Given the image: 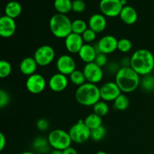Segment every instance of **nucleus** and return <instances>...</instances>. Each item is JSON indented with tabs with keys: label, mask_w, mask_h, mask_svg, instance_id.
I'll return each mask as SVG.
<instances>
[{
	"label": "nucleus",
	"mask_w": 154,
	"mask_h": 154,
	"mask_svg": "<svg viewBox=\"0 0 154 154\" xmlns=\"http://www.w3.org/2000/svg\"><path fill=\"white\" fill-rule=\"evenodd\" d=\"M12 71L11 65L6 60H2L0 62V78H5L11 75Z\"/></svg>",
	"instance_id": "nucleus-31"
},
{
	"label": "nucleus",
	"mask_w": 154,
	"mask_h": 154,
	"mask_svg": "<svg viewBox=\"0 0 154 154\" xmlns=\"http://www.w3.org/2000/svg\"><path fill=\"white\" fill-rule=\"evenodd\" d=\"M20 154H35V153H32V152H30V151H26V152H23Z\"/></svg>",
	"instance_id": "nucleus-42"
},
{
	"label": "nucleus",
	"mask_w": 154,
	"mask_h": 154,
	"mask_svg": "<svg viewBox=\"0 0 154 154\" xmlns=\"http://www.w3.org/2000/svg\"><path fill=\"white\" fill-rule=\"evenodd\" d=\"M147 154H154V153H147Z\"/></svg>",
	"instance_id": "nucleus-44"
},
{
	"label": "nucleus",
	"mask_w": 154,
	"mask_h": 154,
	"mask_svg": "<svg viewBox=\"0 0 154 154\" xmlns=\"http://www.w3.org/2000/svg\"><path fill=\"white\" fill-rule=\"evenodd\" d=\"M98 52L96 48L90 44H84L80 51L78 52L80 59L86 64L93 63L96 60Z\"/></svg>",
	"instance_id": "nucleus-18"
},
{
	"label": "nucleus",
	"mask_w": 154,
	"mask_h": 154,
	"mask_svg": "<svg viewBox=\"0 0 154 154\" xmlns=\"http://www.w3.org/2000/svg\"><path fill=\"white\" fill-rule=\"evenodd\" d=\"M140 86L144 91H154V77L151 75L143 76V78H141Z\"/></svg>",
	"instance_id": "nucleus-25"
},
{
	"label": "nucleus",
	"mask_w": 154,
	"mask_h": 154,
	"mask_svg": "<svg viewBox=\"0 0 154 154\" xmlns=\"http://www.w3.org/2000/svg\"><path fill=\"white\" fill-rule=\"evenodd\" d=\"M96 154H108V153L105 151H99V152H97Z\"/></svg>",
	"instance_id": "nucleus-43"
},
{
	"label": "nucleus",
	"mask_w": 154,
	"mask_h": 154,
	"mask_svg": "<svg viewBox=\"0 0 154 154\" xmlns=\"http://www.w3.org/2000/svg\"><path fill=\"white\" fill-rule=\"evenodd\" d=\"M48 140L50 146L54 150L63 151L71 147L72 142L69 132L63 129H55L51 131L48 135Z\"/></svg>",
	"instance_id": "nucleus-5"
},
{
	"label": "nucleus",
	"mask_w": 154,
	"mask_h": 154,
	"mask_svg": "<svg viewBox=\"0 0 154 154\" xmlns=\"http://www.w3.org/2000/svg\"><path fill=\"white\" fill-rule=\"evenodd\" d=\"M69 79L72 81V84L78 86V87L84 84L87 81L83 71L78 70V69H76L75 72H73L69 75Z\"/></svg>",
	"instance_id": "nucleus-24"
},
{
	"label": "nucleus",
	"mask_w": 154,
	"mask_h": 154,
	"mask_svg": "<svg viewBox=\"0 0 154 154\" xmlns=\"http://www.w3.org/2000/svg\"><path fill=\"white\" fill-rule=\"evenodd\" d=\"M51 154H64L63 153V150H54L51 152Z\"/></svg>",
	"instance_id": "nucleus-40"
},
{
	"label": "nucleus",
	"mask_w": 154,
	"mask_h": 154,
	"mask_svg": "<svg viewBox=\"0 0 154 154\" xmlns=\"http://www.w3.org/2000/svg\"><path fill=\"white\" fill-rule=\"evenodd\" d=\"M95 63L98 65L100 67H104L108 63V58H107L106 54H102V53H99L96 57V60L94 61Z\"/></svg>",
	"instance_id": "nucleus-36"
},
{
	"label": "nucleus",
	"mask_w": 154,
	"mask_h": 154,
	"mask_svg": "<svg viewBox=\"0 0 154 154\" xmlns=\"http://www.w3.org/2000/svg\"><path fill=\"white\" fill-rule=\"evenodd\" d=\"M16 1H17V0H16Z\"/></svg>",
	"instance_id": "nucleus-45"
},
{
	"label": "nucleus",
	"mask_w": 154,
	"mask_h": 154,
	"mask_svg": "<svg viewBox=\"0 0 154 154\" xmlns=\"http://www.w3.org/2000/svg\"><path fill=\"white\" fill-rule=\"evenodd\" d=\"M84 123L87 125V127L92 130V129H96L99 126H102V117L97 115L95 113L90 114L84 120Z\"/></svg>",
	"instance_id": "nucleus-23"
},
{
	"label": "nucleus",
	"mask_w": 154,
	"mask_h": 154,
	"mask_svg": "<svg viewBox=\"0 0 154 154\" xmlns=\"http://www.w3.org/2000/svg\"><path fill=\"white\" fill-rule=\"evenodd\" d=\"M120 17L124 23L127 25H132L138 20V13L132 6L126 5L122 9Z\"/></svg>",
	"instance_id": "nucleus-20"
},
{
	"label": "nucleus",
	"mask_w": 154,
	"mask_h": 154,
	"mask_svg": "<svg viewBox=\"0 0 154 154\" xmlns=\"http://www.w3.org/2000/svg\"><path fill=\"white\" fill-rule=\"evenodd\" d=\"M96 34L97 33L92 30L91 29L88 28L81 35H82L83 40L86 44H90L91 42H94L96 38Z\"/></svg>",
	"instance_id": "nucleus-33"
},
{
	"label": "nucleus",
	"mask_w": 154,
	"mask_h": 154,
	"mask_svg": "<svg viewBox=\"0 0 154 154\" xmlns=\"http://www.w3.org/2000/svg\"><path fill=\"white\" fill-rule=\"evenodd\" d=\"M88 29L87 23L81 19H77L72 21V32L78 35H82Z\"/></svg>",
	"instance_id": "nucleus-28"
},
{
	"label": "nucleus",
	"mask_w": 154,
	"mask_h": 154,
	"mask_svg": "<svg viewBox=\"0 0 154 154\" xmlns=\"http://www.w3.org/2000/svg\"><path fill=\"white\" fill-rule=\"evenodd\" d=\"M22 12V6L16 0H12L6 5L5 8V14L11 18L18 17Z\"/></svg>",
	"instance_id": "nucleus-21"
},
{
	"label": "nucleus",
	"mask_w": 154,
	"mask_h": 154,
	"mask_svg": "<svg viewBox=\"0 0 154 154\" xmlns=\"http://www.w3.org/2000/svg\"><path fill=\"white\" fill-rule=\"evenodd\" d=\"M6 146V138L2 132L0 133V150L2 151L3 149Z\"/></svg>",
	"instance_id": "nucleus-38"
},
{
	"label": "nucleus",
	"mask_w": 154,
	"mask_h": 154,
	"mask_svg": "<svg viewBox=\"0 0 154 154\" xmlns=\"http://www.w3.org/2000/svg\"><path fill=\"white\" fill-rule=\"evenodd\" d=\"M126 2H127V1H126V0H121V3H122V5H123V7L126 5Z\"/></svg>",
	"instance_id": "nucleus-41"
},
{
	"label": "nucleus",
	"mask_w": 154,
	"mask_h": 154,
	"mask_svg": "<svg viewBox=\"0 0 154 154\" xmlns=\"http://www.w3.org/2000/svg\"><path fill=\"white\" fill-rule=\"evenodd\" d=\"M54 8L59 14H66L72 11V2L71 0H54Z\"/></svg>",
	"instance_id": "nucleus-22"
},
{
	"label": "nucleus",
	"mask_w": 154,
	"mask_h": 154,
	"mask_svg": "<svg viewBox=\"0 0 154 154\" xmlns=\"http://www.w3.org/2000/svg\"><path fill=\"white\" fill-rule=\"evenodd\" d=\"M48 85L52 91L55 93H60L67 88L69 85V79L66 75L58 72L51 77Z\"/></svg>",
	"instance_id": "nucleus-14"
},
{
	"label": "nucleus",
	"mask_w": 154,
	"mask_h": 154,
	"mask_svg": "<svg viewBox=\"0 0 154 154\" xmlns=\"http://www.w3.org/2000/svg\"><path fill=\"white\" fill-rule=\"evenodd\" d=\"M86 8V4L83 0L72 1V11L76 13H81Z\"/></svg>",
	"instance_id": "nucleus-34"
},
{
	"label": "nucleus",
	"mask_w": 154,
	"mask_h": 154,
	"mask_svg": "<svg viewBox=\"0 0 154 154\" xmlns=\"http://www.w3.org/2000/svg\"><path fill=\"white\" fill-rule=\"evenodd\" d=\"M36 126L41 131H45L49 127V123L46 119H39L36 123Z\"/></svg>",
	"instance_id": "nucleus-37"
},
{
	"label": "nucleus",
	"mask_w": 154,
	"mask_h": 154,
	"mask_svg": "<svg viewBox=\"0 0 154 154\" xmlns=\"http://www.w3.org/2000/svg\"><path fill=\"white\" fill-rule=\"evenodd\" d=\"M132 44L130 40L127 38H121L118 40L117 50L122 53H127L132 49Z\"/></svg>",
	"instance_id": "nucleus-32"
},
{
	"label": "nucleus",
	"mask_w": 154,
	"mask_h": 154,
	"mask_svg": "<svg viewBox=\"0 0 154 154\" xmlns=\"http://www.w3.org/2000/svg\"><path fill=\"white\" fill-rule=\"evenodd\" d=\"M130 67L141 76L150 75L154 69V56L147 49H139L130 58Z\"/></svg>",
	"instance_id": "nucleus-2"
},
{
	"label": "nucleus",
	"mask_w": 154,
	"mask_h": 154,
	"mask_svg": "<svg viewBox=\"0 0 154 154\" xmlns=\"http://www.w3.org/2000/svg\"><path fill=\"white\" fill-rule=\"evenodd\" d=\"M75 99L84 106H93L101 99L100 88L96 84L85 83L78 87L75 92Z\"/></svg>",
	"instance_id": "nucleus-3"
},
{
	"label": "nucleus",
	"mask_w": 154,
	"mask_h": 154,
	"mask_svg": "<svg viewBox=\"0 0 154 154\" xmlns=\"http://www.w3.org/2000/svg\"><path fill=\"white\" fill-rule=\"evenodd\" d=\"M26 87L32 94H40L46 87V81L42 75L35 73L28 77L26 81Z\"/></svg>",
	"instance_id": "nucleus-9"
},
{
	"label": "nucleus",
	"mask_w": 154,
	"mask_h": 154,
	"mask_svg": "<svg viewBox=\"0 0 154 154\" xmlns=\"http://www.w3.org/2000/svg\"><path fill=\"white\" fill-rule=\"evenodd\" d=\"M84 45V42L81 35L72 32L65 38V46L71 54H78Z\"/></svg>",
	"instance_id": "nucleus-15"
},
{
	"label": "nucleus",
	"mask_w": 154,
	"mask_h": 154,
	"mask_svg": "<svg viewBox=\"0 0 154 154\" xmlns=\"http://www.w3.org/2000/svg\"><path fill=\"white\" fill-rule=\"evenodd\" d=\"M57 69L60 73L65 75H70L76 70V63L71 56L63 54L57 60Z\"/></svg>",
	"instance_id": "nucleus-12"
},
{
	"label": "nucleus",
	"mask_w": 154,
	"mask_h": 154,
	"mask_svg": "<svg viewBox=\"0 0 154 154\" xmlns=\"http://www.w3.org/2000/svg\"><path fill=\"white\" fill-rule=\"evenodd\" d=\"M86 80L88 83L96 84L99 83L103 78V71L102 68L98 66L96 63H87L84 66L83 69Z\"/></svg>",
	"instance_id": "nucleus-10"
},
{
	"label": "nucleus",
	"mask_w": 154,
	"mask_h": 154,
	"mask_svg": "<svg viewBox=\"0 0 154 154\" xmlns=\"http://www.w3.org/2000/svg\"><path fill=\"white\" fill-rule=\"evenodd\" d=\"M106 135V129L103 126H101L96 129H92L90 138L95 141H99L103 139Z\"/></svg>",
	"instance_id": "nucleus-30"
},
{
	"label": "nucleus",
	"mask_w": 154,
	"mask_h": 154,
	"mask_svg": "<svg viewBox=\"0 0 154 154\" xmlns=\"http://www.w3.org/2000/svg\"><path fill=\"white\" fill-rule=\"evenodd\" d=\"M63 153L64 154H78V152L75 150L74 147H69L66 148V150H63Z\"/></svg>",
	"instance_id": "nucleus-39"
},
{
	"label": "nucleus",
	"mask_w": 154,
	"mask_h": 154,
	"mask_svg": "<svg viewBox=\"0 0 154 154\" xmlns=\"http://www.w3.org/2000/svg\"><path fill=\"white\" fill-rule=\"evenodd\" d=\"M93 113L96 114L97 115L100 116V117H105L108 114L109 111V107L107 104L106 102L105 101H99L97 103L95 104L93 106Z\"/></svg>",
	"instance_id": "nucleus-27"
},
{
	"label": "nucleus",
	"mask_w": 154,
	"mask_h": 154,
	"mask_svg": "<svg viewBox=\"0 0 154 154\" xmlns=\"http://www.w3.org/2000/svg\"><path fill=\"white\" fill-rule=\"evenodd\" d=\"M38 64L34 57H26L20 64V70L21 73L28 77L35 73Z\"/></svg>",
	"instance_id": "nucleus-19"
},
{
	"label": "nucleus",
	"mask_w": 154,
	"mask_h": 154,
	"mask_svg": "<svg viewBox=\"0 0 154 154\" xmlns=\"http://www.w3.org/2000/svg\"><path fill=\"white\" fill-rule=\"evenodd\" d=\"M49 142L48 140L45 139L42 137H38L33 141V147L36 150L42 153H45L49 149Z\"/></svg>",
	"instance_id": "nucleus-29"
},
{
	"label": "nucleus",
	"mask_w": 154,
	"mask_h": 154,
	"mask_svg": "<svg viewBox=\"0 0 154 154\" xmlns=\"http://www.w3.org/2000/svg\"><path fill=\"white\" fill-rule=\"evenodd\" d=\"M72 142L83 144L90 138L91 130L84 123L83 120H80L70 128L69 131Z\"/></svg>",
	"instance_id": "nucleus-6"
},
{
	"label": "nucleus",
	"mask_w": 154,
	"mask_h": 154,
	"mask_svg": "<svg viewBox=\"0 0 154 154\" xmlns=\"http://www.w3.org/2000/svg\"><path fill=\"white\" fill-rule=\"evenodd\" d=\"M10 101V96H9L8 93L4 90H1L0 91V107L1 108H5L7 106L8 104L9 103Z\"/></svg>",
	"instance_id": "nucleus-35"
},
{
	"label": "nucleus",
	"mask_w": 154,
	"mask_h": 154,
	"mask_svg": "<svg viewBox=\"0 0 154 154\" xmlns=\"http://www.w3.org/2000/svg\"><path fill=\"white\" fill-rule=\"evenodd\" d=\"M123 5L121 0H101L99 9L102 14L108 17H115L120 16Z\"/></svg>",
	"instance_id": "nucleus-8"
},
{
	"label": "nucleus",
	"mask_w": 154,
	"mask_h": 154,
	"mask_svg": "<svg viewBox=\"0 0 154 154\" xmlns=\"http://www.w3.org/2000/svg\"><path fill=\"white\" fill-rule=\"evenodd\" d=\"M72 21L66 14H56L51 17L49 22L50 29L55 37L58 38H66L72 32Z\"/></svg>",
	"instance_id": "nucleus-4"
},
{
	"label": "nucleus",
	"mask_w": 154,
	"mask_h": 154,
	"mask_svg": "<svg viewBox=\"0 0 154 154\" xmlns=\"http://www.w3.org/2000/svg\"><path fill=\"white\" fill-rule=\"evenodd\" d=\"M89 28L96 33L103 32L107 26V20L105 16L102 14H94L89 19Z\"/></svg>",
	"instance_id": "nucleus-17"
},
{
	"label": "nucleus",
	"mask_w": 154,
	"mask_h": 154,
	"mask_svg": "<svg viewBox=\"0 0 154 154\" xmlns=\"http://www.w3.org/2000/svg\"><path fill=\"white\" fill-rule=\"evenodd\" d=\"M117 43L118 40L114 36L111 35L103 36L97 43L96 48L98 54L102 53L106 55L112 54L117 50Z\"/></svg>",
	"instance_id": "nucleus-13"
},
{
	"label": "nucleus",
	"mask_w": 154,
	"mask_h": 154,
	"mask_svg": "<svg viewBox=\"0 0 154 154\" xmlns=\"http://www.w3.org/2000/svg\"><path fill=\"white\" fill-rule=\"evenodd\" d=\"M16 31L14 19L4 15L0 18V35L5 38L12 37Z\"/></svg>",
	"instance_id": "nucleus-16"
},
{
	"label": "nucleus",
	"mask_w": 154,
	"mask_h": 154,
	"mask_svg": "<svg viewBox=\"0 0 154 154\" xmlns=\"http://www.w3.org/2000/svg\"><path fill=\"white\" fill-rule=\"evenodd\" d=\"M121 93V90L116 82L113 81L105 83L100 87L101 99L105 102H114Z\"/></svg>",
	"instance_id": "nucleus-11"
},
{
	"label": "nucleus",
	"mask_w": 154,
	"mask_h": 154,
	"mask_svg": "<svg viewBox=\"0 0 154 154\" xmlns=\"http://www.w3.org/2000/svg\"><path fill=\"white\" fill-rule=\"evenodd\" d=\"M114 108L118 111H125L129 105V100L127 96L121 93L115 100L114 101Z\"/></svg>",
	"instance_id": "nucleus-26"
},
{
	"label": "nucleus",
	"mask_w": 154,
	"mask_h": 154,
	"mask_svg": "<svg viewBox=\"0 0 154 154\" xmlns=\"http://www.w3.org/2000/svg\"><path fill=\"white\" fill-rule=\"evenodd\" d=\"M115 82L121 92L132 93L140 86V75L130 66H123L116 73Z\"/></svg>",
	"instance_id": "nucleus-1"
},
{
	"label": "nucleus",
	"mask_w": 154,
	"mask_h": 154,
	"mask_svg": "<svg viewBox=\"0 0 154 154\" xmlns=\"http://www.w3.org/2000/svg\"><path fill=\"white\" fill-rule=\"evenodd\" d=\"M33 57L38 66L45 67L54 61L55 58V51L50 45H42L37 48Z\"/></svg>",
	"instance_id": "nucleus-7"
}]
</instances>
